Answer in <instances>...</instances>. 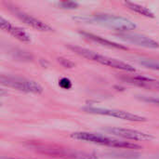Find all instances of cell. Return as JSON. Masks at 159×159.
<instances>
[{"mask_svg": "<svg viewBox=\"0 0 159 159\" xmlns=\"http://www.w3.org/2000/svg\"><path fill=\"white\" fill-rule=\"evenodd\" d=\"M139 63L142 64L143 66L148 68V69L158 70L159 71V61L151 60V59H142L139 61Z\"/></svg>", "mask_w": 159, "mask_h": 159, "instance_id": "4fadbf2b", "label": "cell"}, {"mask_svg": "<svg viewBox=\"0 0 159 159\" xmlns=\"http://www.w3.org/2000/svg\"><path fill=\"white\" fill-rule=\"evenodd\" d=\"M125 6L129 8L130 10L140 14V15H143V16H145V17H148V18H155V15L154 13L147 7H143V6H141V5H138V4H135V3H132V2H125L124 3Z\"/></svg>", "mask_w": 159, "mask_h": 159, "instance_id": "7c38bea8", "label": "cell"}, {"mask_svg": "<svg viewBox=\"0 0 159 159\" xmlns=\"http://www.w3.org/2000/svg\"><path fill=\"white\" fill-rule=\"evenodd\" d=\"M105 131L109 132L110 134H113L115 136L121 137L123 139L131 140V141H137V142H148L155 139L154 136L151 134H147L142 131L129 129H122V128H109L106 129Z\"/></svg>", "mask_w": 159, "mask_h": 159, "instance_id": "52a82bcc", "label": "cell"}, {"mask_svg": "<svg viewBox=\"0 0 159 159\" xmlns=\"http://www.w3.org/2000/svg\"><path fill=\"white\" fill-rule=\"evenodd\" d=\"M0 26L3 30L8 32L11 35H13L18 40H20L23 43H30L31 42V38L26 32H24L20 27L12 25L9 21L5 20L3 17L0 18Z\"/></svg>", "mask_w": 159, "mask_h": 159, "instance_id": "30bf717a", "label": "cell"}, {"mask_svg": "<svg viewBox=\"0 0 159 159\" xmlns=\"http://www.w3.org/2000/svg\"><path fill=\"white\" fill-rule=\"evenodd\" d=\"M60 5L63 7V8H68V9H74V8H76L78 4L74 2V1H63V2H61Z\"/></svg>", "mask_w": 159, "mask_h": 159, "instance_id": "5bb4252c", "label": "cell"}, {"mask_svg": "<svg viewBox=\"0 0 159 159\" xmlns=\"http://www.w3.org/2000/svg\"><path fill=\"white\" fill-rule=\"evenodd\" d=\"M2 159H14V158H2Z\"/></svg>", "mask_w": 159, "mask_h": 159, "instance_id": "ac0fdd59", "label": "cell"}, {"mask_svg": "<svg viewBox=\"0 0 159 159\" xmlns=\"http://www.w3.org/2000/svg\"><path fill=\"white\" fill-rule=\"evenodd\" d=\"M143 100H144L145 102H151L153 104H156L159 106V99H156V98H143Z\"/></svg>", "mask_w": 159, "mask_h": 159, "instance_id": "e0dca14e", "label": "cell"}, {"mask_svg": "<svg viewBox=\"0 0 159 159\" xmlns=\"http://www.w3.org/2000/svg\"><path fill=\"white\" fill-rule=\"evenodd\" d=\"M73 139L100 145H105L114 148H121V149H140L141 147L138 144L131 143L129 142H122L116 139H112L101 134H95L90 132H75L71 135Z\"/></svg>", "mask_w": 159, "mask_h": 159, "instance_id": "3957f363", "label": "cell"}, {"mask_svg": "<svg viewBox=\"0 0 159 159\" xmlns=\"http://www.w3.org/2000/svg\"><path fill=\"white\" fill-rule=\"evenodd\" d=\"M14 13L22 22H24L25 24L31 26L34 29H36L38 31H43V32H51V31H53V29L48 24H47L46 22H44V21H42L40 20H38V19H36V18L23 12V11L16 9V10H14Z\"/></svg>", "mask_w": 159, "mask_h": 159, "instance_id": "ba28073f", "label": "cell"}, {"mask_svg": "<svg viewBox=\"0 0 159 159\" xmlns=\"http://www.w3.org/2000/svg\"><path fill=\"white\" fill-rule=\"evenodd\" d=\"M84 111L89 114L94 115H101V116H108L116 117L119 119L131 121V122H145L147 119L143 116L131 114L129 112L122 111V110H116V109H107V108H96V107H87L84 108Z\"/></svg>", "mask_w": 159, "mask_h": 159, "instance_id": "5b68a950", "label": "cell"}, {"mask_svg": "<svg viewBox=\"0 0 159 159\" xmlns=\"http://www.w3.org/2000/svg\"><path fill=\"white\" fill-rule=\"evenodd\" d=\"M123 79L131 85H135L141 88L148 89L151 90H157L159 91V81L148 78L142 75H132V76H124Z\"/></svg>", "mask_w": 159, "mask_h": 159, "instance_id": "9c48e42d", "label": "cell"}, {"mask_svg": "<svg viewBox=\"0 0 159 159\" xmlns=\"http://www.w3.org/2000/svg\"><path fill=\"white\" fill-rule=\"evenodd\" d=\"M0 82L6 87H9L28 93L41 94L43 92V88L37 82L24 77L2 75L0 77Z\"/></svg>", "mask_w": 159, "mask_h": 159, "instance_id": "277c9868", "label": "cell"}, {"mask_svg": "<svg viewBox=\"0 0 159 159\" xmlns=\"http://www.w3.org/2000/svg\"><path fill=\"white\" fill-rule=\"evenodd\" d=\"M80 34L87 39H89L93 42H96L102 46H104V47H107V48H116V49H128L127 47L123 46V45H120L118 43H116V42H113V41H110V40H107L103 37H101L99 35H96V34H93L91 33H88V32H80Z\"/></svg>", "mask_w": 159, "mask_h": 159, "instance_id": "8fae6325", "label": "cell"}, {"mask_svg": "<svg viewBox=\"0 0 159 159\" xmlns=\"http://www.w3.org/2000/svg\"><path fill=\"white\" fill-rule=\"evenodd\" d=\"M68 48H70L72 51H74L75 53L86 58V59H89V60H91L93 61H96V62H99L102 65H106V66H109V67H113V68H116V69H119V70H122V71H126V72H135L136 69L128 64V63H125L123 61H120L118 60H116V59H113V58H109L107 56H103V55H100L92 50H89V49H87V48H81V47H77V46H68Z\"/></svg>", "mask_w": 159, "mask_h": 159, "instance_id": "7a4b0ae2", "label": "cell"}, {"mask_svg": "<svg viewBox=\"0 0 159 159\" xmlns=\"http://www.w3.org/2000/svg\"><path fill=\"white\" fill-rule=\"evenodd\" d=\"M59 85L62 88V89H69L71 87H72V83H71V81L68 79V78H61L60 81H59Z\"/></svg>", "mask_w": 159, "mask_h": 159, "instance_id": "2e32d148", "label": "cell"}, {"mask_svg": "<svg viewBox=\"0 0 159 159\" xmlns=\"http://www.w3.org/2000/svg\"><path fill=\"white\" fill-rule=\"evenodd\" d=\"M80 20L89 23H97L100 25H103L116 30L119 33L130 32L136 28V24L130 20L121 16L111 14H96L90 17H81Z\"/></svg>", "mask_w": 159, "mask_h": 159, "instance_id": "6da1fadb", "label": "cell"}, {"mask_svg": "<svg viewBox=\"0 0 159 159\" xmlns=\"http://www.w3.org/2000/svg\"><path fill=\"white\" fill-rule=\"evenodd\" d=\"M58 61H59V62H60L63 67H65V68H73V67L75 66V63H74V62H72L71 61L66 60V59H64V58H59Z\"/></svg>", "mask_w": 159, "mask_h": 159, "instance_id": "9a60e30c", "label": "cell"}, {"mask_svg": "<svg viewBox=\"0 0 159 159\" xmlns=\"http://www.w3.org/2000/svg\"><path fill=\"white\" fill-rule=\"evenodd\" d=\"M116 36L128 43H131L140 47H143L147 48H159L158 42H157L156 40L144 34L131 33V32H123V33H118Z\"/></svg>", "mask_w": 159, "mask_h": 159, "instance_id": "8992f818", "label": "cell"}]
</instances>
